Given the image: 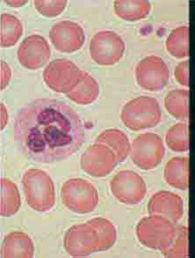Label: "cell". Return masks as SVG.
<instances>
[{
	"label": "cell",
	"mask_w": 195,
	"mask_h": 258,
	"mask_svg": "<svg viewBox=\"0 0 195 258\" xmlns=\"http://www.w3.org/2000/svg\"><path fill=\"white\" fill-rule=\"evenodd\" d=\"M14 140L31 161L55 163L75 154L84 143L80 116L70 105L56 99H36L18 111Z\"/></svg>",
	"instance_id": "1"
},
{
	"label": "cell",
	"mask_w": 195,
	"mask_h": 258,
	"mask_svg": "<svg viewBox=\"0 0 195 258\" xmlns=\"http://www.w3.org/2000/svg\"><path fill=\"white\" fill-rule=\"evenodd\" d=\"M25 199L28 206L38 213H46L56 204L55 185L46 172L30 168L22 177Z\"/></svg>",
	"instance_id": "2"
},
{
	"label": "cell",
	"mask_w": 195,
	"mask_h": 258,
	"mask_svg": "<svg viewBox=\"0 0 195 258\" xmlns=\"http://www.w3.org/2000/svg\"><path fill=\"white\" fill-rule=\"evenodd\" d=\"M121 119L128 129L134 132L154 128L162 119L160 105L150 96L135 98L123 107Z\"/></svg>",
	"instance_id": "3"
},
{
	"label": "cell",
	"mask_w": 195,
	"mask_h": 258,
	"mask_svg": "<svg viewBox=\"0 0 195 258\" xmlns=\"http://www.w3.org/2000/svg\"><path fill=\"white\" fill-rule=\"evenodd\" d=\"M174 224L163 217L150 215L140 220L136 226V237L146 248L163 252L174 237Z\"/></svg>",
	"instance_id": "4"
},
{
	"label": "cell",
	"mask_w": 195,
	"mask_h": 258,
	"mask_svg": "<svg viewBox=\"0 0 195 258\" xmlns=\"http://www.w3.org/2000/svg\"><path fill=\"white\" fill-rule=\"evenodd\" d=\"M61 196L67 209L77 214L91 213L99 204L97 188L81 178H72L65 181Z\"/></svg>",
	"instance_id": "5"
},
{
	"label": "cell",
	"mask_w": 195,
	"mask_h": 258,
	"mask_svg": "<svg viewBox=\"0 0 195 258\" xmlns=\"http://www.w3.org/2000/svg\"><path fill=\"white\" fill-rule=\"evenodd\" d=\"M165 154L163 140L155 133L141 134L134 140L130 157L134 164L143 170H152L160 164Z\"/></svg>",
	"instance_id": "6"
},
{
	"label": "cell",
	"mask_w": 195,
	"mask_h": 258,
	"mask_svg": "<svg viewBox=\"0 0 195 258\" xmlns=\"http://www.w3.org/2000/svg\"><path fill=\"white\" fill-rule=\"evenodd\" d=\"M123 39L115 32L103 30L91 38L90 54L91 59L101 67H111L122 59L125 52Z\"/></svg>",
	"instance_id": "7"
},
{
	"label": "cell",
	"mask_w": 195,
	"mask_h": 258,
	"mask_svg": "<svg viewBox=\"0 0 195 258\" xmlns=\"http://www.w3.org/2000/svg\"><path fill=\"white\" fill-rule=\"evenodd\" d=\"M84 74L70 60L62 58L50 62L43 72L45 84L56 93L68 94L80 81Z\"/></svg>",
	"instance_id": "8"
},
{
	"label": "cell",
	"mask_w": 195,
	"mask_h": 258,
	"mask_svg": "<svg viewBox=\"0 0 195 258\" xmlns=\"http://www.w3.org/2000/svg\"><path fill=\"white\" fill-rule=\"evenodd\" d=\"M113 195L118 201L136 206L143 201L147 193V186L143 177L131 170H122L115 174L110 182Z\"/></svg>",
	"instance_id": "9"
},
{
	"label": "cell",
	"mask_w": 195,
	"mask_h": 258,
	"mask_svg": "<svg viewBox=\"0 0 195 258\" xmlns=\"http://www.w3.org/2000/svg\"><path fill=\"white\" fill-rule=\"evenodd\" d=\"M169 79L170 72L167 64L159 56H146L136 66V82L143 90H163L168 84Z\"/></svg>",
	"instance_id": "10"
},
{
	"label": "cell",
	"mask_w": 195,
	"mask_h": 258,
	"mask_svg": "<svg viewBox=\"0 0 195 258\" xmlns=\"http://www.w3.org/2000/svg\"><path fill=\"white\" fill-rule=\"evenodd\" d=\"M63 247L72 257L88 256L99 251L97 233L87 222L74 225L65 233Z\"/></svg>",
	"instance_id": "11"
},
{
	"label": "cell",
	"mask_w": 195,
	"mask_h": 258,
	"mask_svg": "<svg viewBox=\"0 0 195 258\" xmlns=\"http://www.w3.org/2000/svg\"><path fill=\"white\" fill-rule=\"evenodd\" d=\"M119 161L115 153L102 144H94L84 151L81 157V168L92 177L101 178L110 174Z\"/></svg>",
	"instance_id": "12"
},
{
	"label": "cell",
	"mask_w": 195,
	"mask_h": 258,
	"mask_svg": "<svg viewBox=\"0 0 195 258\" xmlns=\"http://www.w3.org/2000/svg\"><path fill=\"white\" fill-rule=\"evenodd\" d=\"M49 39L58 51L73 53L82 48L85 35L79 25L70 21L57 22L49 31Z\"/></svg>",
	"instance_id": "13"
},
{
	"label": "cell",
	"mask_w": 195,
	"mask_h": 258,
	"mask_svg": "<svg viewBox=\"0 0 195 258\" xmlns=\"http://www.w3.org/2000/svg\"><path fill=\"white\" fill-rule=\"evenodd\" d=\"M51 50L46 39L39 35H29L18 49V60L29 70H38L48 63Z\"/></svg>",
	"instance_id": "14"
},
{
	"label": "cell",
	"mask_w": 195,
	"mask_h": 258,
	"mask_svg": "<svg viewBox=\"0 0 195 258\" xmlns=\"http://www.w3.org/2000/svg\"><path fill=\"white\" fill-rule=\"evenodd\" d=\"M148 212L150 215L163 217L176 225L184 214V201L180 196L161 190L150 198Z\"/></svg>",
	"instance_id": "15"
},
{
	"label": "cell",
	"mask_w": 195,
	"mask_h": 258,
	"mask_svg": "<svg viewBox=\"0 0 195 258\" xmlns=\"http://www.w3.org/2000/svg\"><path fill=\"white\" fill-rule=\"evenodd\" d=\"M35 247L28 234L13 232L7 234L1 248V256L6 258H30L34 256Z\"/></svg>",
	"instance_id": "16"
},
{
	"label": "cell",
	"mask_w": 195,
	"mask_h": 258,
	"mask_svg": "<svg viewBox=\"0 0 195 258\" xmlns=\"http://www.w3.org/2000/svg\"><path fill=\"white\" fill-rule=\"evenodd\" d=\"M164 179L169 186L179 190L189 188V159L173 157L164 168Z\"/></svg>",
	"instance_id": "17"
},
{
	"label": "cell",
	"mask_w": 195,
	"mask_h": 258,
	"mask_svg": "<svg viewBox=\"0 0 195 258\" xmlns=\"http://www.w3.org/2000/svg\"><path fill=\"white\" fill-rule=\"evenodd\" d=\"M96 143L109 147L117 158L119 162H123L131 152V146L125 133L117 129H108L101 133Z\"/></svg>",
	"instance_id": "18"
},
{
	"label": "cell",
	"mask_w": 195,
	"mask_h": 258,
	"mask_svg": "<svg viewBox=\"0 0 195 258\" xmlns=\"http://www.w3.org/2000/svg\"><path fill=\"white\" fill-rule=\"evenodd\" d=\"M100 94V87L94 78L86 72L72 90L66 94L67 97L79 105H89L94 102Z\"/></svg>",
	"instance_id": "19"
},
{
	"label": "cell",
	"mask_w": 195,
	"mask_h": 258,
	"mask_svg": "<svg viewBox=\"0 0 195 258\" xmlns=\"http://www.w3.org/2000/svg\"><path fill=\"white\" fill-rule=\"evenodd\" d=\"M114 9L115 14L122 20L137 21L149 15L151 5L146 0H116Z\"/></svg>",
	"instance_id": "20"
},
{
	"label": "cell",
	"mask_w": 195,
	"mask_h": 258,
	"mask_svg": "<svg viewBox=\"0 0 195 258\" xmlns=\"http://www.w3.org/2000/svg\"><path fill=\"white\" fill-rule=\"evenodd\" d=\"M21 208V196L17 186L9 179H1V208L2 217L14 216Z\"/></svg>",
	"instance_id": "21"
},
{
	"label": "cell",
	"mask_w": 195,
	"mask_h": 258,
	"mask_svg": "<svg viewBox=\"0 0 195 258\" xmlns=\"http://www.w3.org/2000/svg\"><path fill=\"white\" fill-rule=\"evenodd\" d=\"M189 92L185 89H175L164 98V106L170 115L178 120L189 117Z\"/></svg>",
	"instance_id": "22"
},
{
	"label": "cell",
	"mask_w": 195,
	"mask_h": 258,
	"mask_svg": "<svg viewBox=\"0 0 195 258\" xmlns=\"http://www.w3.org/2000/svg\"><path fill=\"white\" fill-rule=\"evenodd\" d=\"M88 224L94 228L99 239V251H107L115 245L117 240V231L114 224L105 218H93Z\"/></svg>",
	"instance_id": "23"
},
{
	"label": "cell",
	"mask_w": 195,
	"mask_h": 258,
	"mask_svg": "<svg viewBox=\"0 0 195 258\" xmlns=\"http://www.w3.org/2000/svg\"><path fill=\"white\" fill-rule=\"evenodd\" d=\"M166 49L176 58H185L189 55V28L186 26L175 28L165 42Z\"/></svg>",
	"instance_id": "24"
},
{
	"label": "cell",
	"mask_w": 195,
	"mask_h": 258,
	"mask_svg": "<svg viewBox=\"0 0 195 258\" xmlns=\"http://www.w3.org/2000/svg\"><path fill=\"white\" fill-rule=\"evenodd\" d=\"M0 30V43L3 48L15 45L23 34V27L20 20L9 14H1Z\"/></svg>",
	"instance_id": "25"
},
{
	"label": "cell",
	"mask_w": 195,
	"mask_h": 258,
	"mask_svg": "<svg viewBox=\"0 0 195 258\" xmlns=\"http://www.w3.org/2000/svg\"><path fill=\"white\" fill-rule=\"evenodd\" d=\"M167 147L176 153L189 150V126L185 122H178L171 127L165 137Z\"/></svg>",
	"instance_id": "26"
},
{
	"label": "cell",
	"mask_w": 195,
	"mask_h": 258,
	"mask_svg": "<svg viewBox=\"0 0 195 258\" xmlns=\"http://www.w3.org/2000/svg\"><path fill=\"white\" fill-rule=\"evenodd\" d=\"M162 253L168 258L188 257V231L185 226L176 227L171 244Z\"/></svg>",
	"instance_id": "27"
},
{
	"label": "cell",
	"mask_w": 195,
	"mask_h": 258,
	"mask_svg": "<svg viewBox=\"0 0 195 258\" xmlns=\"http://www.w3.org/2000/svg\"><path fill=\"white\" fill-rule=\"evenodd\" d=\"M35 8L39 14L48 18L56 17L62 14L66 7V0H56V1H34Z\"/></svg>",
	"instance_id": "28"
},
{
	"label": "cell",
	"mask_w": 195,
	"mask_h": 258,
	"mask_svg": "<svg viewBox=\"0 0 195 258\" xmlns=\"http://www.w3.org/2000/svg\"><path fill=\"white\" fill-rule=\"evenodd\" d=\"M175 79L178 84L183 87H189V61L185 60L178 63L175 68Z\"/></svg>",
	"instance_id": "29"
},
{
	"label": "cell",
	"mask_w": 195,
	"mask_h": 258,
	"mask_svg": "<svg viewBox=\"0 0 195 258\" xmlns=\"http://www.w3.org/2000/svg\"><path fill=\"white\" fill-rule=\"evenodd\" d=\"M11 77H12V72H11L10 67H8L7 63L1 61V89L2 90L5 87H7Z\"/></svg>",
	"instance_id": "30"
},
{
	"label": "cell",
	"mask_w": 195,
	"mask_h": 258,
	"mask_svg": "<svg viewBox=\"0 0 195 258\" xmlns=\"http://www.w3.org/2000/svg\"><path fill=\"white\" fill-rule=\"evenodd\" d=\"M8 122V114L7 108L3 103H1V130H3Z\"/></svg>",
	"instance_id": "31"
},
{
	"label": "cell",
	"mask_w": 195,
	"mask_h": 258,
	"mask_svg": "<svg viewBox=\"0 0 195 258\" xmlns=\"http://www.w3.org/2000/svg\"><path fill=\"white\" fill-rule=\"evenodd\" d=\"M6 3L11 7H21L27 3V1H6Z\"/></svg>",
	"instance_id": "32"
}]
</instances>
